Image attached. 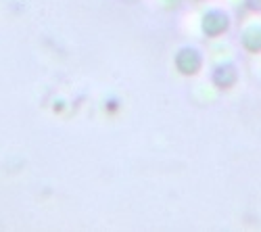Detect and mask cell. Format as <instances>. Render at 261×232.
Here are the masks:
<instances>
[{"label":"cell","mask_w":261,"mask_h":232,"mask_svg":"<svg viewBox=\"0 0 261 232\" xmlns=\"http://www.w3.org/2000/svg\"><path fill=\"white\" fill-rule=\"evenodd\" d=\"M199 28H201V34L207 40H220L232 30V17L222 7H209L201 15Z\"/></svg>","instance_id":"6da1fadb"},{"label":"cell","mask_w":261,"mask_h":232,"mask_svg":"<svg viewBox=\"0 0 261 232\" xmlns=\"http://www.w3.org/2000/svg\"><path fill=\"white\" fill-rule=\"evenodd\" d=\"M173 69L182 78H197L205 69V53L194 44L180 46L173 55Z\"/></svg>","instance_id":"7a4b0ae2"},{"label":"cell","mask_w":261,"mask_h":232,"mask_svg":"<svg viewBox=\"0 0 261 232\" xmlns=\"http://www.w3.org/2000/svg\"><path fill=\"white\" fill-rule=\"evenodd\" d=\"M209 82L217 90H232L236 88V84L241 82V71L234 61H220L211 67Z\"/></svg>","instance_id":"3957f363"},{"label":"cell","mask_w":261,"mask_h":232,"mask_svg":"<svg viewBox=\"0 0 261 232\" xmlns=\"http://www.w3.org/2000/svg\"><path fill=\"white\" fill-rule=\"evenodd\" d=\"M241 48L249 55H261V21H251L245 23L241 34H238Z\"/></svg>","instance_id":"277c9868"},{"label":"cell","mask_w":261,"mask_h":232,"mask_svg":"<svg viewBox=\"0 0 261 232\" xmlns=\"http://www.w3.org/2000/svg\"><path fill=\"white\" fill-rule=\"evenodd\" d=\"M243 7L247 13L261 15V0H243Z\"/></svg>","instance_id":"5b68a950"},{"label":"cell","mask_w":261,"mask_h":232,"mask_svg":"<svg viewBox=\"0 0 261 232\" xmlns=\"http://www.w3.org/2000/svg\"><path fill=\"white\" fill-rule=\"evenodd\" d=\"M105 109H109V111H115V109H117V100H115V98L107 100V102H105Z\"/></svg>","instance_id":"8992f818"},{"label":"cell","mask_w":261,"mask_h":232,"mask_svg":"<svg viewBox=\"0 0 261 232\" xmlns=\"http://www.w3.org/2000/svg\"><path fill=\"white\" fill-rule=\"evenodd\" d=\"M194 3H203V0H194Z\"/></svg>","instance_id":"52a82bcc"}]
</instances>
